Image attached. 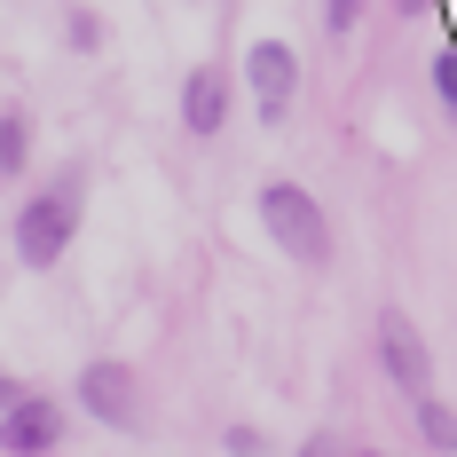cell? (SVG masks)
<instances>
[{
    "instance_id": "1",
    "label": "cell",
    "mask_w": 457,
    "mask_h": 457,
    "mask_svg": "<svg viewBox=\"0 0 457 457\" xmlns=\"http://www.w3.org/2000/svg\"><path fill=\"white\" fill-rule=\"evenodd\" d=\"M71 237H79V174H63L55 189H40V197L16 213V253H24V269H55V261L71 253Z\"/></svg>"
},
{
    "instance_id": "2",
    "label": "cell",
    "mask_w": 457,
    "mask_h": 457,
    "mask_svg": "<svg viewBox=\"0 0 457 457\" xmlns=\"http://www.w3.org/2000/svg\"><path fill=\"white\" fill-rule=\"evenodd\" d=\"M261 228H269V237L292 253V261H308V269H323V261H331L323 205H316L300 182H269V189H261Z\"/></svg>"
},
{
    "instance_id": "3",
    "label": "cell",
    "mask_w": 457,
    "mask_h": 457,
    "mask_svg": "<svg viewBox=\"0 0 457 457\" xmlns=\"http://www.w3.org/2000/svg\"><path fill=\"white\" fill-rule=\"evenodd\" d=\"M378 363H386V378H395L411 403L434 395V355H426V339H418V323L403 316V308H386V316H378Z\"/></svg>"
},
{
    "instance_id": "4",
    "label": "cell",
    "mask_w": 457,
    "mask_h": 457,
    "mask_svg": "<svg viewBox=\"0 0 457 457\" xmlns=\"http://www.w3.org/2000/svg\"><path fill=\"white\" fill-rule=\"evenodd\" d=\"M245 87H253V111H261V127H276L284 111H292V95H300V55L284 40H261L245 55Z\"/></svg>"
},
{
    "instance_id": "5",
    "label": "cell",
    "mask_w": 457,
    "mask_h": 457,
    "mask_svg": "<svg viewBox=\"0 0 457 457\" xmlns=\"http://www.w3.org/2000/svg\"><path fill=\"white\" fill-rule=\"evenodd\" d=\"M55 442H63V411L47 395H24L16 411H0V450L8 457H47Z\"/></svg>"
},
{
    "instance_id": "6",
    "label": "cell",
    "mask_w": 457,
    "mask_h": 457,
    "mask_svg": "<svg viewBox=\"0 0 457 457\" xmlns=\"http://www.w3.org/2000/svg\"><path fill=\"white\" fill-rule=\"evenodd\" d=\"M79 403H87L103 426H119V434L142 418V403H135V370H127V363H87V370H79Z\"/></svg>"
},
{
    "instance_id": "7",
    "label": "cell",
    "mask_w": 457,
    "mask_h": 457,
    "mask_svg": "<svg viewBox=\"0 0 457 457\" xmlns=\"http://www.w3.org/2000/svg\"><path fill=\"white\" fill-rule=\"evenodd\" d=\"M182 127L189 135H221L228 127V71L221 63H197L182 79Z\"/></svg>"
},
{
    "instance_id": "8",
    "label": "cell",
    "mask_w": 457,
    "mask_h": 457,
    "mask_svg": "<svg viewBox=\"0 0 457 457\" xmlns=\"http://www.w3.org/2000/svg\"><path fill=\"white\" fill-rule=\"evenodd\" d=\"M24 158H32V119L0 111V174H24Z\"/></svg>"
},
{
    "instance_id": "9",
    "label": "cell",
    "mask_w": 457,
    "mask_h": 457,
    "mask_svg": "<svg viewBox=\"0 0 457 457\" xmlns=\"http://www.w3.org/2000/svg\"><path fill=\"white\" fill-rule=\"evenodd\" d=\"M418 434H426L434 450H457V411H450V403H434V395H426V403H418Z\"/></svg>"
},
{
    "instance_id": "10",
    "label": "cell",
    "mask_w": 457,
    "mask_h": 457,
    "mask_svg": "<svg viewBox=\"0 0 457 457\" xmlns=\"http://www.w3.org/2000/svg\"><path fill=\"white\" fill-rule=\"evenodd\" d=\"M434 95H442V111L457 119V55H450V47L434 55Z\"/></svg>"
},
{
    "instance_id": "11",
    "label": "cell",
    "mask_w": 457,
    "mask_h": 457,
    "mask_svg": "<svg viewBox=\"0 0 457 457\" xmlns=\"http://www.w3.org/2000/svg\"><path fill=\"white\" fill-rule=\"evenodd\" d=\"M323 16H331V32H355V16H363V0H331Z\"/></svg>"
},
{
    "instance_id": "12",
    "label": "cell",
    "mask_w": 457,
    "mask_h": 457,
    "mask_svg": "<svg viewBox=\"0 0 457 457\" xmlns=\"http://www.w3.org/2000/svg\"><path fill=\"white\" fill-rule=\"evenodd\" d=\"M228 457H261V434L253 426H228Z\"/></svg>"
},
{
    "instance_id": "13",
    "label": "cell",
    "mask_w": 457,
    "mask_h": 457,
    "mask_svg": "<svg viewBox=\"0 0 457 457\" xmlns=\"http://www.w3.org/2000/svg\"><path fill=\"white\" fill-rule=\"evenodd\" d=\"M300 457H339V442H331V434H316V442H300Z\"/></svg>"
},
{
    "instance_id": "14",
    "label": "cell",
    "mask_w": 457,
    "mask_h": 457,
    "mask_svg": "<svg viewBox=\"0 0 457 457\" xmlns=\"http://www.w3.org/2000/svg\"><path fill=\"white\" fill-rule=\"evenodd\" d=\"M16 403H24V386H16V378H0V411H16Z\"/></svg>"
},
{
    "instance_id": "15",
    "label": "cell",
    "mask_w": 457,
    "mask_h": 457,
    "mask_svg": "<svg viewBox=\"0 0 457 457\" xmlns=\"http://www.w3.org/2000/svg\"><path fill=\"white\" fill-rule=\"evenodd\" d=\"M363 457H386V450H363Z\"/></svg>"
}]
</instances>
